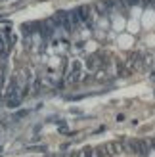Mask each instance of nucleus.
<instances>
[{"label":"nucleus","mask_w":155,"mask_h":157,"mask_svg":"<svg viewBox=\"0 0 155 157\" xmlns=\"http://www.w3.org/2000/svg\"><path fill=\"white\" fill-rule=\"evenodd\" d=\"M130 150H132L134 153H146L149 147L146 146V142H140V140H132V142H130Z\"/></svg>","instance_id":"f257e3e1"},{"label":"nucleus","mask_w":155,"mask_h":157,"mask_svg":"<svg viewBox=\"0 0 155 157\" xmlns=\"http://www.w3.org/2000/svg\"><path fill=\"white\" fill-rule=\"evenodd\" d=\"M79 73H81V61H75L73 63V71H71V75H69V81H79Z\"/></svg>","instance_id":"f03ea898"},{"label":"nucleus","mask_w":155,"mask_h":157,"mask_svg":"<svg viewBox=\"0 0 155 157\" xmlns=\"http://www.w3.org/2000/svg\"><path fill=\"white\" fill-rule=\"evenodd\" d=\"M6 52V40H4V36L0 35V54H4Z\"/></svg>","instance_id":"7ed1b4c3"},{"label":"nucleus","mask_w":155,"mask_h":157,"mask_svg":"<svg viewBox=\"0 0 155 157\" xmlns=\"http://www.w3.org/2000/svg\"><path fill=\"white\" fill-rule=\"evenodd\" d=\"M81 157H92V150H90V147L82 150V151H81Z\"/></svg>","instance_id":"20e7f679"}]
</instances>
